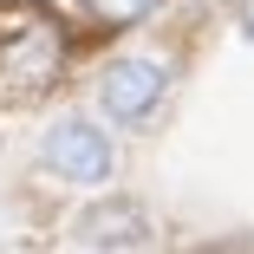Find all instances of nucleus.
<instances>
[{
    "instance_id": "f03ea898",
    "label": "nucleus",
    "mask_w": 254,
    "mask_h": 254,
    "mask_svg": "<svg viewBox=\"0 0 254 254\" xmlns=\"http://www.w3.org/2000/svg\"><path fill=\"white\" fill-rule=\"evenodd\" d=\"M98 105H105L111 124H143L163 105V65L157 59H118L98 85Z\"/></svg>"
},
{
    "instance_id": "20e7f679",
    "label": "nucleus",
    "mask_w": 254,
    "mask_h": 254,
    "mask_svg": "<svg viewBox=\"0 0 254 254\" xmlns=\"http://www.w3.org/2000/svg\"><path fill=\"white\" fill-rule=\"evenodd\" d=\"M241 20H248V33H254V0H248V7H241Z\"/></svg>"
},
{
    "instance_id": "7ed1b4c3",
    "label": "nucleus",
    "mask_w": 254,
    "mask_h": 254,
    "mask_svg": "<svg viewBox=\"0 0 254 254\" xmlns=\"http://www.w3.org/2000/svg\"><path fill=\"white\" fill-rule=\"evenodd\" d=\"M157 0H98V13L105 20H137V13H150Z\"/></svg>"
},
{
    "instance_id": "f257e3e1",
    "label": "nucleus",
    "mask_w": 254,
    "mask_h": 254,
    "mask_svg": "<svg viewBox=\"0 0 254 254\" xmlns=\"http://www.w3.org/2000/svg\"><path fill=\"white\" fill-rule=\"evenodd\" d=\"M46 163H53L65 183H78V189H105V183H111V170H118L111 137L98 130V124H85V118L53 124V137H46Z\"/></svg>"
}]
</instances>
